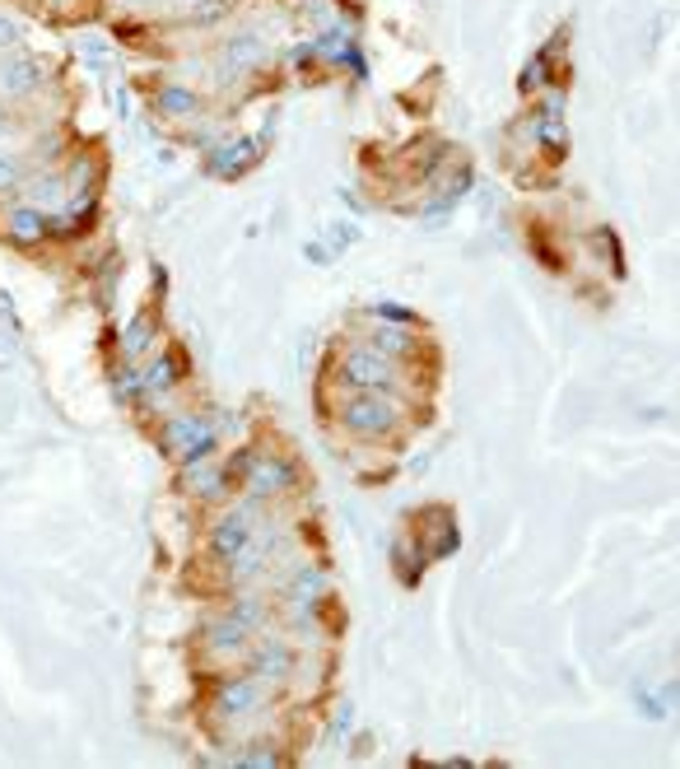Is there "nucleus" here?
<instances>
[{"label": "nucleus", "mask_w": 680, "mask_h": 769, "mask_svg": "<svg viewBox=\"0 0 680 769\" xmlns=\"http://www.w3.org/2000/svg\"><path fill=\"white\" fill-rule=\"evenodd\" d=\"M401 401L392 392H355L341 406V425L359 434V439H387V434L401 425Z\"/></svg>", "instance_id": "obj_1"}, {"label": "nucleus", "mask_w": 680, "mask_h": 769, "mask_svg": "<svg viewBox=\"0 0 680 769\" xmlns=\"http://www.w3.org/2000/svg\"><path fill=\"white\" fill-rule=\"evenodd\" d=\"M341 382L355 392H396V364L387 355H378L373 345H355L341 359Z\"/></svg>", "instance_id": "obj_2"}, {"label": "nucleus", "mask_w": 680, "mask_h": 769, "mask_svg": "<svg viewBox=\"0 0 680 769\" xmlns=\"http://www.w3.org/2000/svg\"><path fill=\"white\" fill-rule=\"evenodd\" d=\"M159 443L168 458H178L182 466L187 462H205L215 452V425L211 419H201V415H172L164 434H159Z\"/></svg>", "instance_id": "obj_3"}, {"label": "nucleus", "mask_w": 680, "mask_h": 769, "mask_svg": "<svg viewBox=\"0 0 680 769\" xmlns=\"http://www.w3.org/2000/svg\"><path fill=\"white\" fill-rule=\"evenodd\" d=\"M266 705V686L252 676V672H238V676H224L215 695H211V709L219 719H252V713Z\"/></svg>", "instance_id": "obj_4"}, {"label": "nucleus", "mask_w": 680, "mask_h": 769, "mask_svg": "<svg viewBox=\"0 0 680 769\" xmlns=\"http://www.w3.org/2000/svg\"><path fill=\"white\" fill-rule=\"evenodd\" d=\"M294 481H299V471H294L285 458H271V452H252L248 471H242V489H248V499H271V495H285V489H294Z\"/></svg>", "instance_id": "obj_5"}, {"label": "nucleus", "mask_w": 680, "mask_h": 769, "mask_svg": "<svg viewBox=\"0 0 680 769\" xmlns=\"http://www.w3.org/2000/svg\"><path fill=\"white\" fill-rule=\"evenodd\" d=\"M294 667H299V653H294V643H285V639L248 643V672L261 681V686H281V681L294 676Z\"/></svg>", "instance_id": "obj_6"}, {"label": "nucleus", "mask_w": 680, "mask_h": 769, "mask_svg": "<svg viewBox=\"0 0 680 769\" xmlns=\"http://www.w3.org/2000/svg\"><path fill=\"white\" fill-rule=\"evenodd\" d=\"M252 513H257V499H248L242 509L234 513H224L215 528H211V555L215 559H234L242 546L252 541Z\"/></svg>", "instance_id": "obj_7"}, {"label": "nucleus", "mask_w": 680, "mask_h": 769, "mask_svg": "<svg viewBox=\"0 0 680 769\" xmlns=\"http://www.w3.org/2000/svg\"><path fill=\"white\" fill-rule=\"evenodd\" d=\"M201 643H205V649H211L219 662H229V658H242V653H248V643H252V629H248V625H238V620L229 616V611H224L219 620H211V625H205Z\"/></svg>", "instance_id": "obj_8"}, {"label": "nucleus", "mask_w": 680, "mask_h": 769, "mask_svg": "<svg viewBox=\"0 0 680 769\" xmlns=\"http://www.w3.org/2000/svg\"><path fill=\"white\" fill-rule=\"evenodd\" d=\"M261 57H266V43H261L257 33H238V38H229V43L219 47V70H224V80L252 75V70L261 66Z\"/></svg>", "instance_id": "obj_9"}, {"label": "nucleus", "mask_w": 680, "mask_h": 769, "mask_svg": "<svg viewBox=\"0 0 680 769\" xmlns=\"http://www.w3.org/2000/svg\"><path fill=\"white\" fill-rule=\"evenodd\" d=\"M43 84V66L33 57H0V94L24 98Z\"/></svg>", "instance_id": "obj_10"}, {"label": "nucleus", "mask_w": 680, "mask_h": 769, "mask_svg": "<svg viewBox=\"0 0 680 769\" xmlns=\"http://www.w3.org/2000/svg\"><path fill=\"white\" fill-rule=\"evenodd\" d=\"M187 481H191V495L196 499H224L234 489V481L224 476V466H211V458L205 462H187Z\"/></svg>", "instance_id": "obj_11"}, {"label": "nucleus", "mask_w": 680, "mask_h": 769, "mask_svg": "<svg viewBox=\"0 0 680 769\" xmlns=\"http://www.w3.org/2000/svg\"><path fill=\"white\" fill-rule=\"evenodd\" d=\"M154 113L168 117V121H196L201 117V98L182 90V84H164L159 94H154Z\"/></svg>", "instance_id": "obj_12"}, {"label": "nucleus", "mask_w": 680, "mask_h": 769, "mask_svg": "<svg viewBox=\"0 0 680 769\" xmlns=\"http://www.w3.org/2000/svg\"><path fill=\"white\" fill-rule=\"evenodd\" d=\"M5 234L14 242H43L47 238V215H43V205H14L10 215H5Z\"/></svg>", "instance_id": "obj_13"}, {"label": "nucleus", "mask_w": 680, "mask_h": 769, "mask_svg": "<svg viewBox=\"0 0 680 769\" xmlns=\"http://www.w3.org/2000/svg\"><path fill=\"white\" fill-rule=\"evenodd\" d=\"M322 598H326V579L318 569H303L299 579L289 583V592H285V606L289 611H318L322 606Z\"/></svg>", "instance_id": "obj_14"}, {"label": "nucleus", "mask_w": 680, "mask_h": 769, "mask_svg": "<svg viewBox=\"0 0 680 769\" xmlns=\"http://www.w3.org/2000/svg\"><path fill=\"white\" fill-rule=\"evenodd\" d=\"M252 159H257V140H234V145L211 154V173H219V178H238Z\"/></svg>", "instance_id": "obj_15"}, {"label": "nucleus", "mask_w": 680, "mask_h": 769, "mask_svg": "<svg viewBox=\"0 0 680 769\" xmlns=\"http://www.w3.org/2000/svg\"><path fill=\"white\" fill-rule=\"evenodd\" d=\"M369 345L378 350V355H387V359H401V355H410L415 350V336H410V327L406 322H392V327H373L369 331Z\"/></svg>", "instance_id": "obj_16"}, {"label": "nucleus", "mask_w": 680, "mask_h": 769, "mask_svg": "<svg viewBox=\"0 0 680 769\" xmlns=\"http://www.w3.org/2000/svg\"><path fill=\"white\" fill-rule=\"evenodd\" d=\"M141 388H145V397H164V392L178 388V355H159V359H154L150 369L141 374Z\"/></svg>", "instance_id": "obj_17"}, {"label": "nucleus", "mask_w": 680, "mask_h": 769, "mask_svg": "<svg viewBox=\"0 0 680 769\" xmlns=\"http://www.w3.org/2000/svg\"><path fill=\"white\" fill-rule=\"evenodd\" d=\"M229 616H234L238 625H248L252 635H257V629L266 625V602L257 598V588H242L238 598H234V606H229Z\"/></svg>", "instance_id": "obj_18"}, {"label": "nucleus", "mask_w": 680, "mask_h": 769, "mask_svg": "<svg viewBox=\"0 0 680 769\" xmlns=\"http://www.w3.org/2000/svg\"><path fill=\"white\" fill-rule=\"evenodd\" d=\"M154 331H159V327H154V318H145V312L131 322V331H127V355H131V359H141L145 350L154 345Z\"/></svg>", "instance_id": "obj_19"}, {"label": "nucleus", "mask_w": 680, "mask_h": 769, "mask_svg": "<svg viewBox=\"0 0 680 769\" xmlns=\"http://www.w3.org/2000/svg\"><path fill=\"white\" fill-rule=\"evenodd\" d=\"M546 80H550L546 75V51H540L536 61H527V70H522L517 84H522V94H536V90H546Z\"/></svg>", "instance_id": "obj_20"}, {"label": "nucleus", "mask_w": 680, "mask_h": 769, "mask_svg": "<svg viewBox=\"0 0 680 769\" xmlns=\"http://www.w3.org/2000/svg\"><path fill=\"white\" fill-rule=\"evenodd\" d=\"M10 47H20V24L0 14V51H10Z\"/></svg>", "instance_id": "obj_21"}, {"label": "nucleus", "mask_w": 680, "mask_h": 769, "mask_svg": "<svg viewBox=\"0 0 680 769\" xmlns=\"http://www.w3.org/2000/svg\"><path fill=\"white\" fill-rule=\"evenodd\" d=\"M242 765H281V756L275 750H248V756H238Z\"/></svg>", "instance_id": "obj_22"}, {"label": "nucleus", "mask_w": 680, "mask_h": 769, "mask_svg": "<svg viewBox=\"0 0 680 769\" xmlns=\"http://www.w3.org/2000/svg\"><path fill=\"white\" fill-rule=\"evenodd\" d=\"M14 182H20V168H14L10 159H0V191L14 187Z\"/></svg>", "instance_id": "obj_23"}, {"label": "nucleus", "mask_w": 680, "mask_h": 769, "mask_svg": "<svg viewBox=\"0 0 680 769\" xmlns=\"http://www.w3.org/2000/svg\"><path fill=\"white\" fill-rule=\"evenodd\" d=\"M10 127V117H5V108H0V131H5Z\"/></svg>", "instance_id": "obj_24"}, {"label": "nucleus", "mask_w": 680, "mask_h": 769, "mask_svg": "<svg viewBox=\"0 0 680 769\" xmlns=\"http://www.w3.org/2000/svg\"><path fill=\"white\" fill-rule=\"evenodd\" d=\"M187 5H205V0H187Z\"/></svg>", "instance_id": "obj_25"}]
</instances>
